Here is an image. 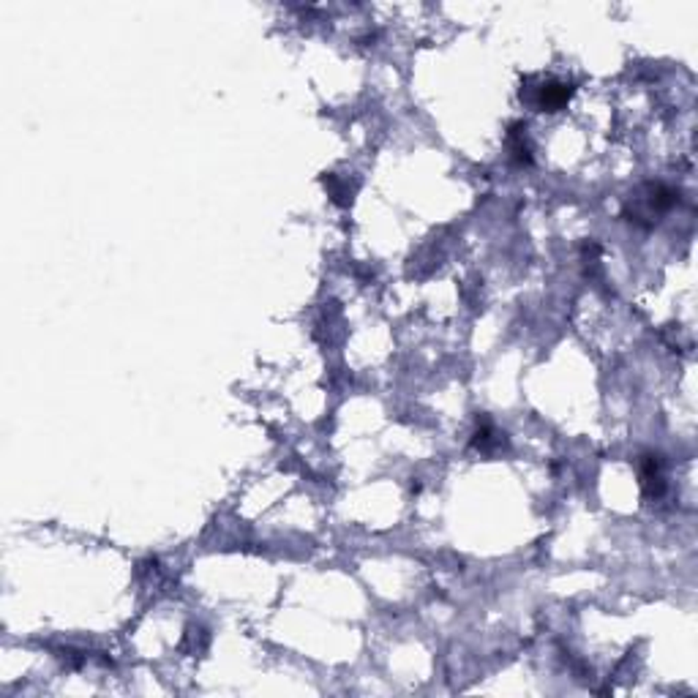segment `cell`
Returning a JSON list of instances; mask_svg holds the SVG:
<instances>
[{
    "instance_id": "5b68a950",
    "label": "cell",
    "mask_w": 698,
    "mask_h": 698,
    "mask_svg": "<svg viewBox=\"0 0 698 698\" xmlns=\"http://www.w3.org/2000/svg\"><path fill=\"white\" fill-rule=\"evenodd\" d=\"M472 445H475L477 450H483V453H489V450L500 448L502 440H500V432H497V428H494L492 423H483V425L477 428V434H475Z\"/></svg>"
},
{
    "instance_id": "277c9868",
    "label": "cell",
    "mask_w": 698,
    "mask_h": 698,
    "mask_svg": "<svg viewBox=\"0 0 698 698\" xmlns=\"http://www.w3.org/2000/svg\"><path fill=\"white\" fill-rule=\"evenodd\" d=\"M508 147H510V156L518 161V164H529V161H532V147L526 142V126L524 123H513L510 126Z\"/></svg>"
},
{
    "instance_id": "3957f363",
    "label": "cell",
    "mask_w": 698,
    "mask_h": 698,
    "mask_svg": "<svg viewBox=\"0 0 698 698\" xmlns=\"http://www.w3.org/2000/svg\"><path fill=\"white\" fill-rule=\"evenodd\" d=\"M638 477H641V489L650 500H660L666 494V472H663V461L655 453L641 456L638 461Z\"/></svg>"
},
{
    "instance_id": "7a4b0ae2",
    "label": "cell",
    "mask_w": 698,
    "mask_h": 698,
    "mask_svg": "<svg viewBox=\"0 0 698 698\" xmlns=\"http://www.w3.org/2000/svg\"><path fill=\"white\" fill-rule=\"evenodd\" d=\"M570 96H573V85L562 82L557 77H546L538 85L521 88V98L526 104H532L538 113H559L562 106L570 101Z\"/></svg>"
},
{
    "instance_id": "6da1fadb",
    "label": "cell",
    "mask_w": 698,
    "mask_h": 698,
    "mask_svg": "<svg viewBox=\"0 0 698 698\" xmlns=\"http://www.w3.org/2000/svg\"><path fill=\"white\" fill-rule=\"evenodd\" d=\"M677 199H679V194L674 189H669L663 183H650L627 199L625 216L633 224L652 227L655 222H660V216H666V213L677 205Z\"/></svg>"
}]
</instances>
